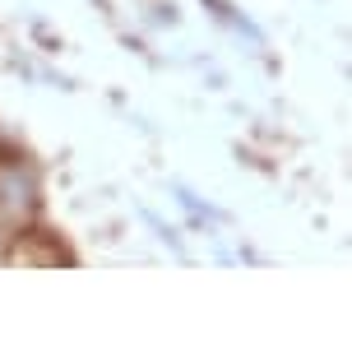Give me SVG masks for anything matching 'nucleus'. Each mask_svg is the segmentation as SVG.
<instances>
[{"label":"nucleus","mask_w":352,"mask_h":357,"mask_svg":"<svg viewBox=\"0 0 352 357\" xmlns=\"http://www.w3.org/2000/svg\"><path fill=\"white\" fill-rule=\"evenodd\" d=\"M42 204V185L28 158H5L0 162V241H19L33 227Z\"/></svg>","instance_id":"obj_1"}]
</instances>
